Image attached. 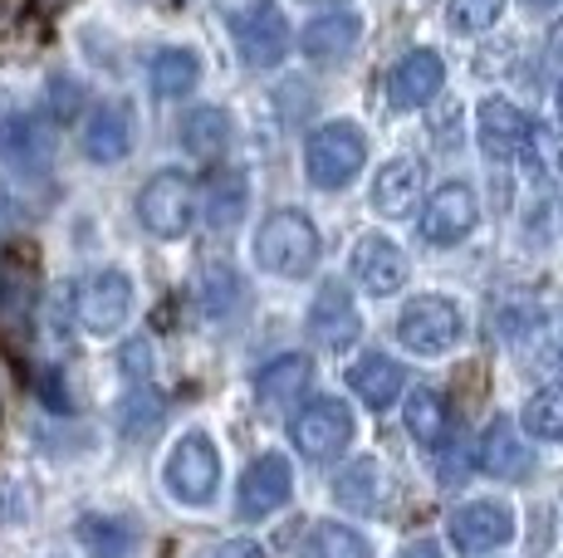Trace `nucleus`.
Instances as JSON below:
<instances>
[{"instance_id": "1", "label": "nucleus", "mask_w": 563, "mask_h": 558, "mask_svg": "<svg viewBox=\"0 0 563 558\" xmlns=\"http://www.w3.org/2000/svg\"><path fill=\"white\" fill-rule=\"evenodd\" d=\"M216 10H221V20L231 25L235 49H241V59L251 64V69H269V64H279L289 55V45H295V35H289L275 0H216Z\"/></svg>"}, {"instance_id": "2", "label": "nucleus", "mask_w": 563, "mask_h": 558, "mask_svg": "<svg viewBox=\"0 0 563 558\" xmlns=\"http://www.w3.org/2000/svg\"><path fill=\"white\" fill-rule=\"evenodd\" d=\"M255 260L279 279H305L319 265V231L305 211H275L255 235Z\"/></svg>"}, {"instance_id": "3", "label": "nucleus", "mask_w": 563, "mask_h": 558, "mask_svg": "<svg viewBox=\"0 0 563 558\" xmlns=\"http://www.w3.org/2000/svg\"><path fill=\"white\" fill-rule=\"evenodd\" d=\"M367 163V137L358 123H323L305 143V171L313 187H349Z\"/></svg>"}, {"instance_id": "4", "label": "nucleus", "mask_w": 563, "mask_h": 558, "mask_svg": "<svg viewBox=\"0 0 563 558\" xmlns=\"http://www.w3.org/2000/svg\"><path fill=\"white\" fill-rule=\"evenodd\" d=\"M137 216L162 241L187 235L191 221H197V187H191L187 171H157L143 187V197H137Z\"/></svg>"}, {"instance_id": "5", "label": "nucleus", "mask_w": 563, "mask_h": 558, "mask_svg": "<svg viewBox=\"0 0 563 558\" xmlns=\"http://www.w3.org/2000/svg\"><path fill=\"white\" fill-rule=\"evenodd\" d=\"M133 314V279L123 270H99L79 284V299H74V319H79L84 334L108 338L128 324Z\"/></svg>"}, {"instance_id": "6", "label": "nucleus", "mask_w": 563, "mask_h": 558, "mask_svg": "<svg viewBox=\"0 0 563 558\" xmlns=\"http://www.w3.org/2000/svg\"><path fill=\"white\" fill-rule=\"evenodd\" d=\"M397 338L421 358H441L461 338V309L441 294H421L397 314Z\"/></svg>"}, {"instance_id": "7", "label": "nucleus", "mask_w": 563, "mask_h": 558, "mask_svg": "<svg viewBox=\"0 0 563 558\" xmlns=\"http://www.w3.org/2000/svg\"><path fill=\"white\" fill-rule=\"evenodd\" d=\"M162 476H167V490L181 504H206L216 495V486H221V456H216L211 436H201V432L181 436V442L172 446Z\"/></svg>"}, {"instance_id": "8", "label": "nucleus", "mask_w": 563, "mask_h": 558, "mask_svg": "<svg viewBox=\"0 0 563 558\" xmlns=\"http://www.w3.org/2000/svg\"><path fill=\"white\" fill-rule=\"evenodd\" d=\"M289 436H295L299 456L333 460L353 442V412L339 402V397H313L309 406H299L295 422H289Z\"/></svg>"}, {"instance_id": "9", "label": "nucleus", "mask_w": 563, "mask_h": 558, "mask_svg": "<svg viewBox=\"0 0 563 558\" xmlns=\"http://www.w3.org/2000/svg\"><path fill=\"white\" fill-rule=\"evenodd\" d=\"M446 534H451V544H456V554L481 558V554L505 549V544L515 539V514H510V504H500V500H475L451 514Z\"/></svg>"}, {"instance_id": "10", "label": "nucleus", "mask_w": 563, "mask_h": 558, "mask_svg": "<svg viewBox=\"0 0 563 558\" xmlns=\"http://www.w3.org/2000/svg\"><path fill=\"white\" fill-rule=\"evenodd\" d=\"M289 490H295V466H289V456L265 450L241 476V500H235V510H241V520H265V514L285 510Z\"/></svg>"}, {"instance_id": "11", "label": "nucleus", "mask_w": 563, "mask_h": 558, "mask_svg": "<svg viewBox=\"0 0 563 558\" xmlns=\"http://www.w3.org/2000/svg\"><path fill=\"white\" fill-rule=\"evenodd\" d=\"M475 225V191L465 181H446L431 191L427 211H421V241L431 245H456Z\"/></svg>"}, {"instance_id": "12", "label": "nucleus", "mask_w": 563, "mask_h": 558, "mask_svg": "<svg viewBox=\"0 0 563 558\" xmlns=\"http://www.w3.org/2000/svg\"><path fill=\"white\" fill-rule=\"evenodd\" d=\"M441 83H446V64L437 49H411L397 59L393 79H387V99H393V109H421L441 93Z\"/></svg>"}, {"instance_id": "13", "label": "nucleus", "mask_w": 563, "mask_h": 558, "mask_svg": "<svg viewBox=\"0 0 563 558\" xmlns=\"http://www.w3.org/2000/svg\"><path fill=\"white\" fill-rule=\"evenodd\" d=\"M309 378H313V362L305 358V353H285V358L265 362L260 378H255L260 406H265L269 416H289L299 406V392L309 388Z\"/></svg>"}, {"instance_id": "14", "label": "nucleus", "mask_w": 563, "mask_h": 558, "mask_svg": "<svg viewBox=\"0 0 563 558\" xmlns=\"http://www.w3.org/2000/svg\"><path fill=\"white\" fill-rule=\"evenodd\" d=\"M84 157L89 163H123L133 153V113L123 103H99L89 118H84Z\"/></svg>"}, {"instance_id": "15", "label": "nucleus", "mask_w": 563, "mask_h": 558, "mask_svg": "<svg viewBox=\"0 0 563 558\" xmlns=\"http://www.w3.org/2000/svg\"><path fill=\"white\" fill-rule=\"evenodd\" d=\"M353 275L367 294H397L407 284V255L387 235H363L353 245Z\"/></svg>"}, {"instance_id": "16", "label": "nucleus", "mask_w": 563, "mask_h": 558, "mask_svg": "<svg viewBox=\"0 0 563 558\" xmlns=\"http://www.w3.org/2000/svg\"><path fill=\"white\" fill-rule=\"evenodd\" d=\"M475 127H481V147L495 163H510L529 147V118L505 99H485L481 113H475Z\"/></svg>"}, {"instance_id": "17", "label": "nucleus", "mask_w": 563, "mask_h": 558, "mask_svg": "<svg viewBox=\"0 0 563 558\" xmlns=\"http://www.w3.org/2000/svg\"><path fill=\"white\" fill-rule=\"evenodd\" d=\"M358 334H363V319H358V309H353L349 289L323 284L309 309V338H319L323 348H349Z\"/></svg>"}, {"instance_id": "18", "label": "nucleus", "mask_w": 563, "mask_h": 558, "mask_svg": "<svg viewBox=\"0 0 563 558\" xmlns=\"http://www.w3.org/2000/svg\"><path fill=\"white\" fill-rule=\"evenodd\" d=\"M421 181H427V167L417 163V157H393L383 171H377V181H373V207H377V216H407L411 207H417V191H421Z\"/></svg>"}, {"instance_id": "19", "label": "nucleus", "mask_w": 563, "mask_h": 558, "mask_svg": "<svg viewBox=\"0 0 563 558\" xmlns=\"http://www.w3.org/2000/svg\"><path fill=\"white\" fill-rule=\"evenodd\" d=\"M402 362L397 358H387V353H363L358 362L349 368V388L363 397L373 412H387V406L402 397Z\"/></svg>"}, {"instance_id": "20", "label": "nucleus", "mask_w": 563, "mask_h": 558, "mask_svg": "<svg viewBox=\"0 0 563 558\" xmlns=\"http://www.w3.org/2000/svg\"><path fill=\"white\" fill-rule=\"evenodd\" d=\"M358 40H363V20L339 10V15H319L313 25H305L299 49H305L309 59H343V55H353Z\"/></svg>"}, {"instance_id": "21", "label": "nucleus", "mask_w": 563, "mask_h": 558, "mask_svg": "<svg viewBox=\"0 0 563 558\" xmlns=\"http://www.w3.org/2000/svg\"><path fill=\"white\" fill-rule=\"evenodd\" d=\"M481 466L490 470L495 480H525L529 476L534 456H529L525 442L515 436L510 416H495V422H490V432H485V460H481Z\"/></svg>"}, {"instance_id": "22", "label": "nucleus", "mask_w": 563, "mask_h": 558, "mask_svg": "<svg viewBox=\"0 0 563 558\" xmlns=\"http://www.w3.org/2000/svg\"><path fill=\"white\" fill-rule=\"evenodd\" d=\"M49 133L40 118H15V123L0 127V163L20 167V171H40L49 157Z\"/></svg>"}, {"instance_id": "23", "label": "nucleus", "mask_w": 563, "mask_h": 558, "mask_svg": "<svg viewBox=\"0 0 563 558\" xmlns=\"http://www.w3.org/2000/svg\"><path fill=\"white\" fill-rule=\"evenodd\" d=\"M79 544L89 558H137V529L113 514H89L79 520Z\"/></svg>"}, {"instance_id": "24", "label": "nucleus", "mask_w": 563, "mask_h": 558, "mask_svg": "<svg viewBox=\"0 0 563 558\" xmlns=\"http://www.w3.org/2000/svg\"><path fill=\"white\" fill-rule=\"evenodd\" d=\"M147 79H153L157 99H181V93L197 89L201 59L191 55V49H157L153 64H147Z\"/></svg>"}, {"instance_id": "25", "label": "nucleus", "mask_w": 563, "mask_h": 558, "mask_svg": "<svg viewBox=\"0 0 563 558\" xmlns=\"http://www.w3.org/2000/svg\"><path fill=\"white\" fill-rule=\"evenodd\" d=\"M181 143L191 147L197 157H221L225 143H231V113L225 109H211V103H201V109H191L181 118Z\"/></svg>"}, {"instance_id": "26", "label": "nucleus", "mask_w": 563, "mask_h": 558, "mask_svg": "<svg viewBox=\"0 0 563 558\" xmlns=\"http://www.w3.org/2000/svg\"><path fill=\"white\" fill-rule=\"evenodd\" d=\"M35 289H30V270L25 265H0V328L10 338L30 334V304H35Z\"/></svg>"}, {"instance_id": "27", "label": "nucleus", "mask_w": 563, "mask_h": 558, "mask_svg": "<svg viewBox=\"0 0 563 558\" xmlns=\"http://www.w3.org/2000/svg\"><path fill=\"white\" fill-rule=\"evenodd\" d=\"M333 495L349 504V510L373 514L377 504H383V470H377V460H353V466L333 480Z\"/></svg>"}, {"instance_id": "28", "label": "nucleus", "mask_w": 563, "mask_h": 558, "mask_svg": "<svg viewBox=\"0 0 563 558\" xmlns=\"http://www.w3.org/2000/svg\"><path fill=\"white\" fill-rule=\"evenodd\" d=\"M446 426H451V416H446V402H441V392L417 388V392L407 397V432L417 436L421 446H441V442H446Z\"/></svg>"}, {"instance_id": "29", "label": "nucleus", "mask_w": 563, "mask_h": 558, "mask_svg": "<svg viewBox=\"0 0 563 558\" xmlns=\"http://www.w3.org/2000/svg\"><path fill=\"white\" fill-rule=\"evenodd\" d=\"M299 558H367V539L363 534H353L349 524H313L305 534V544H299Z\"/></svg>"}, {"instance_id": "30", "label": "nucleus", "mask_w": 563, "mask_h": 558, "mask_svg": "<svg viewBox=\"0 0 563 558\" xmlns=\"http://www.w3.org/2000/svg\"><path fill=\"white\" fill-rule=\"evenodd\" d=\"M525 426H529V436H539V442H563V382L529 397Z\"/></svg>"}, {"instance_id": "31", "label": "nucleus", "mask_w": 563, "mask_h": 558, "mask_svg": "<svg viewBox=\"0 0 563 558\" xmlns=\"http://www.w3.org/2000/svg\"><path fill=\"white\" fill-rule=\"evenodd\" d=\"M245 201H251V187L241 171H221L211 181V225H235L245 216Z\"/></svg>"}, {"instance_id": "32", "label": "nucleus", "mask_w": 563, "mask_h": 558, "mask_svg": "<svg viewBox=\"0 0 563 558\" xmlns=\"http://www.w3.org/2000/svg\"><path fill=\"white\" fill-rule=\"evenodd\" d=\"M505 0H451V30L456 35H481L500 20Z\"/></svg>"}, {"instance_id": "33", "label": "nucleus", "mask_w": 563, "mask_h": 558, "mask_svg": "<svg viewBox=\"0 0 563 558\" xmlns=\"http://www.w3.org/2000/svg\"><path fill=\"white\" fill-rule=\"evenodd\" d=\"M529 147L539 153L544 171H559V177H563V143H559L554 133H544V127H529Z\"/></svg>"}, {"instance_id": "34", "label": "nucleus", "mask_w": 563, "mask_h": 558, "mask_svg": "<svg viewBox=\"0 0 563 558\" xmlns=\"http://www.w3.org/2000/svg\"><path fill=\"white\" fill-rule=\"evenodd\" d=\"M211 558H265V549L260 544H251V539H231V544H221Z\"/></svg>"}, {"instance_id": "35", "label": "nucleus", "mask_w": 563, "mask_h": 558, "mask_svg": "<svg viewBox=\"0 0 563 558\" xmlns=\"http://www.w3.org/2000/svg\"><path fill=\"white\" fill-rule=\"evenodd\" d=\"M397 558H441V554H437V544H431V539H417V544H407Z\"/></svg>"}, {"instance_id": "36", "label": "nucleus", "mask_w": 563, "mask_h": 558, "mask_svg": "<svg viewBox=\"0 0 563 558\" xmlns=\"http://www.w3.org/2000/svg\"><path fill=\"white\" fill-rule=\"evenodd\" d=\"M20 5H25V0H0V20H10V15H20Z\"/></svg>"}, {"instance_id": "37", "label": "nucleus", "mask_w": 563, "mask_h": 558, "mask_svg": "<svg viewBox=\"0 0 563 558\" xmlns=\"http://www.w3.org/2000/svg\"><path fill=\"white\" fill-rule=\"evenodd\" d=\"M559 118H563V83H559Z\"/></svg>"}, {"instance_id": "38", "label": "nucleus", "mask_w": 563, "mask_h": 558, "mask_svg": "<svg viewBox=\"0 0 563 558\" xmlns=\"http://www.w3.org/2000/svg\"><path fill=\"white\" fill-rule=\"evenodd\" d=\"M319 5H339V0H319Z\"/></svg>"}]
</instances>
